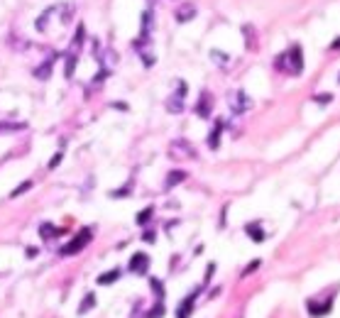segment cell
Wrapping results in <instances>:
<instances>
[{"instance_id":"cell-32","label":"cell","mask_w":340,"mask_h":318,"mask_svg":"<svg viewBox=\"0 0 340 318\" xmlns=\"http://www.w3.org/2000/svg\"><path fill=\"white\" fill-rule=\"evenodd\" d=\"M331 49H333V52H336V49H340V37H338V39H333V42H331Z\"/></svg>"},{"instance_id":"cell-3","label":"cell","mask_w":340,"mask_h":318,"mask_svg":"<svg viewBox=\"0 0 340 318\" xmlns=\"http://www.w3.org/2000/svg\"><path fill=\"white\" fill-rule=\"evenodd\" d=\"M333 301H336V291H331L326 299H308V301H306L308 316H313V318L328 316V314H331V309H333Z\"/></svg>"},{"instance_id":"cell-1","label":"cell","mask_w":340,"mask_h":318,"mask_svg":"<svg viewBox=\"0 0 340 318\" xmlns=\"http://www.w3.org/2000/svg\"><path fill=\"white\" fill-rule=\"evenodd\" d=\"M274 69L281 71V73H289V76H299L304 71V52H301V44H291L284 54H279L274 59Z\"/></svg>"},{"instance_id":"cell-8","label":"cell","mask_w":340,"mask_h":318,"mask_svg":"<svg viewBox=\"0 0 340 318\" xmlns=\"http://www.w3.org/2000/svg\"><path fill=\"white\" fill-rule=\"evenodd\" d=\"M128 269H130L133 274H147V272H149V254L147 252H135L133 257H130Z\"/></svg>"},{"instance_id":"cell-25","label":"cell","mask_w":340,"mask_h":318,"mask_svg":"<svg viewBox=\"0 0 340 318\" xmlns=\"http://www.w3.org/2000/svg\"><path fill=\"white\" fill-rule=\"evenodd\" d=\"M210 59H213L215 64H228V54H225V52H218V49H213V52H210Z\"/></svg>"},{"instance_id":"cell-20","label":"cell","mask_w":340,"mask_h":318,"mask_svg":"<svg viewBox=\"0 0 340 318\" xmlns=\"http://www.w3.org/2000/svg\"><path fill=\"white\" fill-rule=\"evenodd\" d=\"M152 215H154V208H152V206H147L142 213H137V225H147Z\"/></svg>"},{"instance_id":"cell-29","label":"cell","mask_w":340,"mask_h":318,"mask_svg":"<svg viewBox=\"0 0 340 318\" xmlns=\"http://www.w3.org/2000/svg\"><path fill=\"white\" fill-rule=\"evenodd\" d=\"M313 101H316V103H331V96H328V93H326V96H316Z\"/></svg>"},{"instance_id":"cell-2","label":"cell","mask_w":340,"mask_h":318,"mask_svg":"<svg viewBox=\"0 0 340 318\" xmlns=\"http://www.w3.org/2000/svg\"><path fill=\"white\" fill-rule=\"evenodd\" d=\"M174 86H176L174 93L167 98V110H169L171 115H179V113H184V98H186V93H189V86H186V81H176Z\"/></svg>"},{"instance_id":"cell-27","label":"cell","mask_w":340,"mask_h":318,"mask_svg":"<svg viewBox=\"0 0 340 318\" xmlns=\"http://www.w3.org/2000/svg\"><path fill=\"white\" fill-rule=\"evenodd\" d=\"M62 157H64V152H57V154L52 157V162H49V169H57V167H59V162H62Z\"/></svg>"},{"instance_id":"cell-14","label":"cell","mask_w":340,"mask_h":318,"mask_svg":"<svg viewBox=\"0 0 340 318\" xmlns=\"http://www.w3.org/2000/svg\"><path fill=\"white\" fill-rule=\"evenodd\" d=\"M174 17H176L179 22H189V20H194V17H196V7H194L191 2H184V5L174 12Z\"/></svg>"},{"instance_id":"cell-28","label":"cell","mask_w":340,"mask_h":318,"mask_svg":"<svg viewBox=\"0 0 340 318\" xmlns=\"http://www.w3.org/2000/svg\"><path fill=\"white\" fill-rule=\"evenodd\" d=\"M260 264H262V259H252V262L247 264V269H245V274H252V272H255V269H257Z\"/></svg>"},{"instance_id":"cell-12","label":"cell","mask_w":340,"mask_h":318,"mask_svg":"<svg viewBox=\"0 0 340 318\" xmlns=\"http://www.w3.org/2000/svg\"><path fill=\"white\" fill-rule=\"evenodd\" d=\"M152 30H154V12H152V10H144V15H142V32H139V37H142V39H149V37H152Z\"/></svg>"},{"instance_id":"cell-11","label":"cell","mask_w":340,"mask_h":318,"mask_svg":"<svg viewBox=\"0 0 340 318\" xmlns=\"http://www.w3.org/2000/svg\"><path fill=\"white\" fill-rule=\"evenodd\" d=\"M184 179H186V172L184 169H171L167 174V179H164V191H171L174 186H179Z\"/></svg>"},{"instance_id":"cell-17","label":"cell","mask_w":340,"mask_h":318,"mask_svg":"<svg viewBox=\"0 0 340 318\" xmlns=\"http://www.w3.org/2000/svg\"><path fill=\"white\" fill-rule=\"evenodd\" d=\"M120 274H123L120 269H110L108 274H101V277H98V284H103V286H108V284H113V282H115V279H118Z\"/></svg>"},{"instance_id":"cell-7","label":"cell","mask_w":340,"mask_h":318,"mask_svg":"<svg viewBox=\"0 0 340 318\" xmlns=\"http://www.w3.org/2000/svg\"><path fill=\"white\" fill-rule=\"evenodd\" d=\"M169 154L174 157V159H194L196 157V149H194V144L189 142V140H174L171 142V147H169Z\"/></svg>"},{"instance_id":"cell-21","label":"cell","mask_w":340,"mask_h":318,"mask_svg":"<svg viewBox=\"0 0 340 318\" xmlns=\"http://www.w3.org/2000/svg\"><path fill=\"white\" fill-rule=\"evenodd\" d=\"M149 286H152V294H154L157 299L164 301V284H162L159 279H149Z\"/></svg>"},{"instance_id":"cell-22","label":"cell","mask_w":340,"mask_h":318,"mask_svg":"<svg viewBox=\"0 0 340 318\" xmlns=\"http://www.w3.org/2000/svg\"><path fill=\"white\" fill-rule=\"evenodd\" d=\"M73 69H76V52H68V54H67V69H64L67 78L73 76Z\"/></svg>"},{"instance_id":"cell-30","label":"cell","mask_w":340,"mask_h":318,"mask_svg":"<svg viewBox=\"0 0 340 318\" xmlns=\"http://www.w3.org/2000/svg\"><path fill=\"white\" fill-rule=\"evenodd\" d=\"M130 193V186H125V189H118V191H113V196L118 198V196H128Z\"/></svg>"},{"instance_id":"cell-19","label":"cell","mask_w":340,"mask_h":318,"mask_svg":"<svg viewBox=\"0 0 340 318\" xmlns=\"http://www.w3.org/2000/svg\"><path fill=\"white\" fill-rule=\"evenodd\" d=\"M159 316H164V301L162 299H157V304L152 306V311L144 314V318H159Z\"/></svg>"},{"instance_id":"cell-5","label":"cell","mask_w":340,"mask_h":318,"mask_svg":"<svg viewBox=\"0 0 340 318\" xmlns=\"http://www.w3.org/2000/svg\"><path fill=\"white\" fill-rule=\"evenodd\" d=\"M228 101H230V110L235 115H242V113H247L252 108V101H250V96L245 91H233Z\"/></svg>"},{"instance_id":"cell-10","label":"cell","mask_w":340,"mask_h":318,"mask_svg":"<svg viewBox=\"0 0 340 318\" xmlns=\"http://www.w3.org/2000/svg\"><path fill=\"white\" fill-rule=\"evenodd\" d=\"M223 130H225V123H223V120H215V123H213V130H210V135H208V147H210V149H218V147H220Z\"/></svg>"},{"instance_id":"cell-15","label":"cell","mask_w":340,"mask_h":318,"mask_svg":"<svg viewBox=\"0 0 340 318\" xmlns=\"http://www.w3.org/2000/svg\"><path fill=\"white\" fill-rule=\"evenodd\" d=\"M54 12H57V7H49V10H44V12L37 17V30H39V32H44V30H47V25H49V17H52Z\"/></svg>"},{"instance_id":"cell-9","label":"cell","mask_w":340,"mask_h":318,"mask_svg":"<svg viewBox=\"0 0 340 318\" xmlns=\"http://www.w3.org/2000/svg\"><path fill=\"white\" fill-rule=\"evenodd\" d=\"M210 113H213V96H210V91H201L199 103H196V115L199 118H208Z\"/></svg>"},{"instance_id":"cell-4","label":"cell","mask_w":340,"mask_h":318,"mask_svg":"<svg viewBox=\"0 0 340 318\" xmlns=\"http://www.w3.org/2000/svg\"><path fill=\"white\" fill-rule=\"evenodd\" d=\"M204 294V286H194L181 301H179V309H176V318H191L194 314V306H196V299Z\"/></svg>"},{"instance_id":"cell-13","label":"cell","mask_w":340,"mask_h":318,"mask_svg":"<svg viewBox=\"0 0 340 318\" xmlns=\"http://www.w3.org/2000/svg\"><path fill=\"white\" fill-rule=\"evenodd\" d=\"M245 233H247V238L255 240V243H262V240H265V228H262V223H257V220L247 223V225H245Z\"/></svg>"},{"instance_id":"cell-24","label":"cell","mask_w":340,"mask_h":318,"mask_svg":"<svg viewBox=\"0 0 340 318\" xmlns=\"http://www.w3.org/2000/svg\"><path fill=\"white\" fill-rule=\"evenodd\" d=\"M49 73H52V59H49L47 64H42V66L34 71V76H37V78H49Z\"/></svg>"},{"instance_id":"cell-31","label":"cell","mask_w":340,"mask_h":318,"mask_svg":"<svg viewBox=\"0 0 340 318\" xmlns=\"http://www.w3.org/2000/svg\"><path fill=\"white\" fill-rule=\"evenodd\" d=\"M144 240H147V243H152V240H154V233H152V230H147V233H144Z\"/></svg>"},{"instance_id":"cell-16","label":"cell","mask_w":340,"mask_h":318,"mask_svg":"<svg viewBox=\"0 0 340 318\" xmlns=\"http://www.w3.org/2000/svg\"><path fill=\"white\" fill-rule=\"evenodd\" d=\"M39 235H42L44 240H52V238H57V235H62V230H59V228H54L52 223H44V225L39 228Z\"/></svg>"},{"instance_id":"cell-26","label":"cell","mask_w":340,"mask_h":318,"mask_svg":"<svg viewBox=\"0 0 340 318\" xmlns=\"http://www.w3.org/2000/svg\"><path fill=\"white\" fill-rule=\"evenodd\" d=\"M32 189V181H25V184H20V186H17V189L12 191V193H10V196H12V198H17V196H22V193H25V191H30Z\"/></svg>"},{"instance_id":"cell-23","label":"cell","mask_w":340,"mask_h":318,"mask_svg":"<svg viewBox=\"0 0 340 318\" xmlns=\"http://www.w3.org/2000/svg\"><path fill=\"white\" fill-rule=\"evenodd\" d=\"M25 127V123H0V132H20Z\"/></svg>"},{"instance_id":"cell-33","label":"cell","mask_w":340,"mask_h":318,"mask_svg":"<svg viewBox=\"0 0 340 318\" xmlns=\"http://www.w3.org/2000/svg\"><path fill=\"white\" fill-rule=\"evenodd\" d=\"M338 83H340V73H338Z\"/></svg>"},{"instance_id":"cell-18","label":"cell","mask_w":340,"mask_h":318,"mask_svg":"<svg viewBox=\"0 0 340 318\" xmlns=\"http://www.w3.org/2000/svg\"><path fill=\"white\" fill-rule=\"evenodd\" d=\"M93 306H96V294H93V291H88V294H86V299H83V301H81V306H78V314H86V311H91Z\"/></svg>"},{"instance_id":"cell-6","label":"cell","mask_w":340,"mask_h":318,"mask_svg":"<svg viewBox=\"0 0 340 318\" xmlns=\"http://www.w3.org/2000/svg\"><path fill=\"white\" fill-rule=\"evenodd\" d=\"M91 238H93V233H91V228H86V230H81V233H78V235H76V238H73V240H71V243H68V245H64V247H62V254H76V252H81V250H83V247H86V245H88V243H91Z\"/></svg>"}]
</instances>
